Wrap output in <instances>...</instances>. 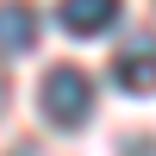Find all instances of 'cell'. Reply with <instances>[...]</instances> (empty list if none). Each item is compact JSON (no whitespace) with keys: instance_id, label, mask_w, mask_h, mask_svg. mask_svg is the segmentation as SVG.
I'll use <instances>...</instances> for the list:
<instances>
[{"instance_id":"2","label":"cell","mask_w":156,"mask_h":156,"mask_svg":"<svg viewBox=\"0 0 156 156\" xmlns=\"http://www.w3.org/2000/svg\"><path fill=\"white\" fill-rule=\"evenodd\" d=\"M112 75H119V87H131V94H150L156 87V37H131V44L119 50V62H112Z\"/></svg>"},{"instance_id":"4","label":"cell","mask_w":156,"mask_h":156,"mask_svg":"<svg viewBox=\"0 0 156 156\" xmlns=\"http://www.w3.org/2000/svg\"><path fill=\"white\" fill-rule=\"evenodd\" d=\"M56 19H62V31L94 37V31H106V25L119 19V0H62V6H56Z\"/></svg>"},{"instance_id":"3","label":"cell","mask_w":156,"mask_h":156,"mask_svg":"<svg viewBox=\"0 0 156 156\" xmlns=\"http://www.w3.org/2000/svg\"><path fill=\"white\" fill-rule=\"evenodd\" d=\"M37 44V12L25 0H0V56H25Z\"/></svg>"},{"instance_id":"1","label":"cell","mask_w":156,"mask_h":156,"mask_svg":"<svg viewBox=\"0 0 156 156\" xmlns=\"http://www.w3.org/2000/svg\"><path fill=\"white\" fill-rule=\"evenodd\" d=\"M37 112H44L50 125H62V131L87 125V112H94V81H87V75L75 69V62L50 69L44 81H37Z\"/></svg>"}]
</instances>
